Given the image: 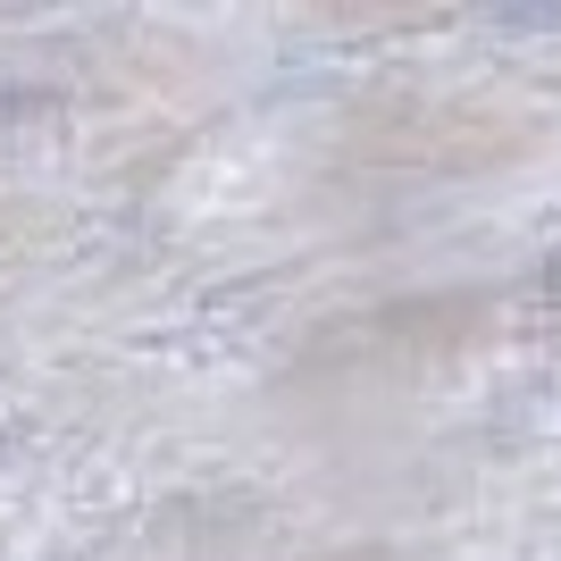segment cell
Here are the masks:
<instances>
[{
  "label": "cell",
  "instance_id": "6da1fadb",
  "mask_svg": "<svg viewBox=\"0 0 561 561\" xmlns=\"http://www.w3.org/2000/svg\"><path fill=\"white\" fill-rule=\"evenodd\" d=\"M545 285H553V302H561V260H553V268H545Z\"/></svg>",
  "mask_w": 561,
  "mask_h": 561
}]
</instances>
